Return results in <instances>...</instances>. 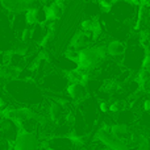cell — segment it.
Returning <instances> with one entry per match:
<instances>
[{"label":"cell","instance_id":"cell-1","mask_svg":"<svg viewBox=\"0 0 150 150\" xmlns=\"http://www.w3.org/2000/svg\"><path fill=\"white\" fill-rule=\"evenodd\" d=\"M107 57V49L105 45H99L95 47H86L78 52V59L76 63L80 70L84 73L95 70Z\"/></svg>","mask_w":150,"mask_h":150},{"label":"cell","instance_id":"cell-2","mask_svg":"<svg viewBox=\"0 0 150 150\" xmlns=\"http://www.w3.org/2000/svg\"><path fill=\"white\" fill-rule=\"evenodd\" d=\"M40 140L36 133L21 130L13 141V150H38Z\"/></svg>","mask_w":150,"mask_h":150},{"label":"cell","instance_id":"cell-3","mask_svg":"<svg viewBox=\"0 0 150 150\" xmlns=\"http://www.w3.org/2000/svg\"><path fill=\"white\" fill-rule=\"evenodd\" d=\"M96 140L101 142L107 149L109 150H132L130 146L124 140L116 138L109 130L100 129L96 132Z\"/></svg>","mask_w":150,"mask_h":150},{"label":"cell","instance_id":"cell-4","mask_svg":"<svg viewBox=\"0 0 150 150\" xmlns=\"http://www.w3.org/2000/svg\"><path fill=\"white\" fill-rule=\"evenodd\" d=\"M67 93L70 98L75 99V100H82L87 95V88L82 82L75 80V82H71L67 86Z\"/></svg>","mask_w":150,"mask_h":150},{"label":"cell","instance_id":"cell-5","mask_svg":"<svg viewBox=\"0 0 150 150\" xmlns=\"http://www.w3.org/2000/svg\"><path fill=\"white\" fill-rule=\"evenodd\" d=\"M107 49V55L111 57H122L125 53V45L122 42L117 41V40H112L111 42H108V45H105Z\"/></svg>","mask_w":150,"mask_h":150},{"label":"cell","instance_id":"cell-6","mask_svg":"<svg viewBox=\"0 0 150 150\" xmlns=\"http://www.w3.org/2000/svg\"><path fill=\"white\" fill-rule=\"evenodd\" d=\"M63 115H65V107H63L61 103H58V101H53V103L50 104V107H49L50 121L58 122L63 117Z\"/></svg>","mask_w":150,"mask_h":150},{"label":"cell","instance_id":"cell-7","mask_svg":"<svg viewBox=\"0 0 150 150\" xmlns=\"http://www.w3.org/2000/svg\"><path fill=\"white\" fill-rule=\"evenodd\" d=\"M109 132L115 136L116 138H120V140H124L130 134V129L127 124L124 122H117V124H113L111 128H109Z\"/></svg>","mask_w":150,"mask_h":150},{"label":"cell","instance_id":"cell-8","mask_svg":"<svg viewBox=\"0 0 150 150\" xmlns=\"http://www.w3.org/2000/svg\"><path fill=\"white\" fill-rule=\"evenodd\" d=\"M119 88H120L119 82H116V80H107L103 84V87H101V91L108 93V95H112V93H115Z\"/></svg>","mask_w":150,"mask_h":150},{"label":"cell","instance_id":"cell-9","mask_svg":"<svg viewBox=\"0 0 150 150\" xmlns=\"http://www.w3.org/2000/svg\"><path fill=\"white\" fill-rule=\"evenodd\" d=\"M32 38V29L29 28H24L23 32H21V37H20V41L21 42H25L28 44V41Z\"/></svg>","mask_w":150,"mask_h":150},{"label":"cell","instance_id":"cell-10","mask_svg":"<svg viewBox=\"0 0 150 150\" xmlns=\"http://www.w3.org/2000/svg\"><path fill=\"white\" fill-rule=\"evenodd\" d=\"M121 111V104L119 103V101H116V103L111 104V105H108V112H112V113H116V112H120Z\"/></svg>","mask_w":150,"mask_h":150},{"label":"cell","instance_id":"cell-11","mask_svg":"<svg viewBox=\"0 0 150 150\" xmlns=\"http://www.w3.org/2000/svg\"><path fill=\"white\" fill-rule=\"evenodd\" d=\"M144 111H145V112L150 111V101H149V99H145V101H144Z\"/></svg>","mask_w":150,"mask_h":150},{"label":"cell","instance_id":"cell-12","mask_svg":"<svg viewBox=\"0 0 150 150\" xmlns=\"http://www.w3.org/2000/svg\"><path fill=\"white\" fill-rule=\"evenodd\" d=\"M100 109H101V112H108V104H107V103H101L100 104Z\"/></svg>","mask_w":150,"mask_h":150},{"label":"cell","instance_id":"cell-13","mask_svg":"<svg viewBox=\"0 0 150 150\" xmlns=\"http://www.w3.org/2000/svg\"><path fill=\"white\" fill-rule=\"evenodd\" d=\"M79 150H98V149H96V148H86V146H83V148H80Z\"/></svg>","mask_w":150,"mask_h":150},{"label":"cell","instance_id":"cell-14","mask_svg":"<svg viewBox=\"0 0 150 150\" xmlns=\"http://www.w3.org/2000/svg\"><path fill=\"white\" fill-rule=\"evenodd\" d=\"M0 109H3V101L0 100Z\"/></svg>","mask_w":150,"mask_h":150}]
</instances>
